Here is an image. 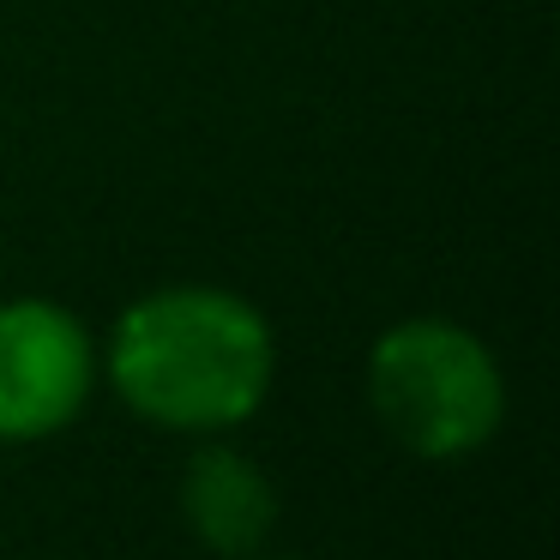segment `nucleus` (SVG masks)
I'll return each instance as SVG.
<instances>
[{"label": "nucleus", "mask_w": 560, "mask_h": 560, "mask_svg": "<svg viewBox=\"0 0 560 560\" xmlns=\"http://www.w3.org/2000/svg\"><path fill=\"white\" fill-rule=\"evenodd\" d=\"M97 355L127 410L194 440L254 422L278 380L271 319L223 283H163L127 302Z\"/></svg>", "instance_id": "f257e3e1"}, {"label": "nucleus", "mask_w": 560, "mask_h": 560, "mask_svg": "<svg viewBox=\"0 0 560 560\" xmlns=\"http://www.w3.org/2000/svg\"><path fill=\"white\" fill-rule=\"evenodd\" d=\"M368 410L410 458L458 464L506 422V374L470 326L416 314L368 350Z\"/></svg>", "instance_id": "f03ea898"}, {"label": "nucleus", "mask_w": 560, "mask_h": 560, "mask_svg": "<svg viewBox=\"0 0 560 560\" xmlns=\"http://www.w3.org/2000/svg\"><path fill=\"white\" fill-rule=\"evenodd\" d=\"M97 380V338L67 302L49 295L0 302V440L25 446L73 428Z\"/></svg>", "instance_id": "7ed1b4c3"}, {"label": "nucleus", "mask_w": 560, "mask_h": 560, "mask_svg": "<svg viewBox=\"0 0 560 560\" xmlns=\"http://www.w3.org/2000/svg\"><path fill=\"white\" fill-rule=\"evenodd\" d=\"M175 500H182V518L199 536V548H211L218 560L259 555L266 536L278 530V488H271V476L223 434H206V446L187 452Z\"/></svg>", "instance_id": "20e7f679"}, {"label": "nucleus", "mask_w": 560, "mask_h": 560, "mask_svg": "<svg viewBox=\"0 0 560 560\" xmlns=\"http://www.w3.org/2000/svg\"><path fill=\"white\" fill-rule=\"evenodd\" d=\"M242 560H271V555H266V548H259V555H242Z\"/></svg>", "instance_id": "39448f33"}]
</instances>
